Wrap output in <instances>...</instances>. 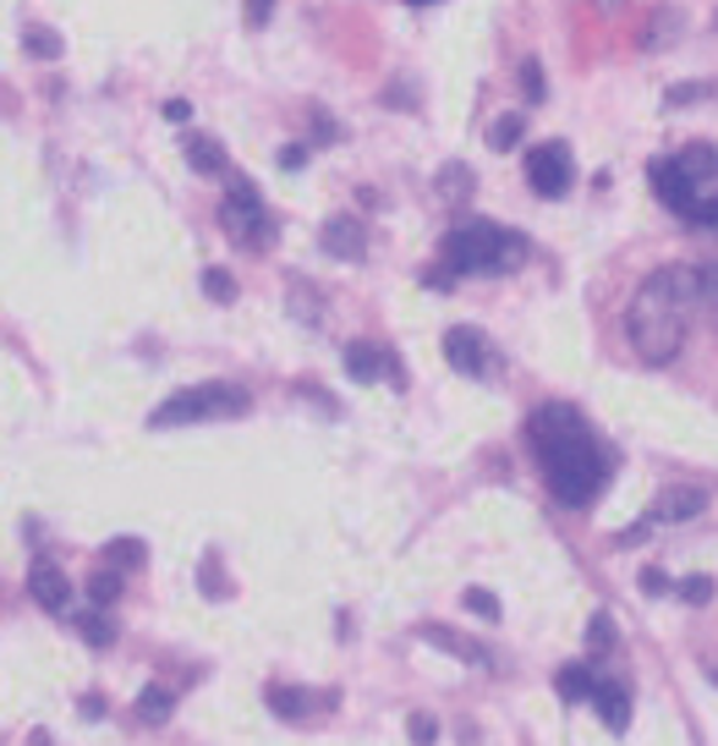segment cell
<instances>
[{"instance_id": "20", "label": "cell", "mask_w": 718, "mask_h": 746, "mask_svg": "<svg viewBox=\"0 0 718 746\" xmlns=\"http://www.w3.org/2000/svg\"><path fill=\"white\" fill-rule=\"evenodd\" d=\"M22 50L33 55V61H61V33L55 28H44V22H22Z\"/></svg>"}, {"instance_id": "33", "label": "cell", "mask_w": 718, "mask_h": 746, "mask_svg": "<svg viewBox=\"0 0 718 746\" xmlns=\"http://www.w3.org/2000/svg\"><path fill=\"white\" fill-rule=\"evenodd\" d=\"M203 593L225 598V582H220V555H203Z\"/></svg>"}, {"instance_id": "19", "label": "cell", "mask_w": 718, "mask_h": 746, "mask_svg": "<svg viewBox=\"0 0 718 746\" xmlns=\"http://www.w3.org/2000/svg\"><path fill=\"white\" fill-rule=\"evenodd\" d=\"M521 138H527V116H521V111H505V116H494V127H488V149H494V154H510V149H521Z\"/></svg>"}, {"instance_id": "8", "label": "cell", "mask_w": 718, "mask_h": 746, "mask_svg": "<svg viewBox=\"0 0 718 746\" xmlns=\"http://www.w3.org/2000/svg\"><path fill=\"white\" fill-rule=\"evenodd\" d=\"M576 181V159L571 149L560 144V138H549V144H538V149H527V187L538 192V198H566Z\"/></svg>"}, {"instance_id": "12", "label": "cell", "mask_w": 718, "mask_h": 746, "mask_svg": "<svg viewBox=\"0 0 718 746\" xmlns=\"http://www.w3.org/2000/svg\"><path fill=\"white\" fill-rule=\"evenodd\" d=\"M28 593H33L39 609H50V614H66V609H72V582H66V571L50 566V560H33V566H28Z\"/></svg>"}, {"instance_id": "43", "label": "cell", "mask_w": 718, "mask_h": 746, "mask_svg": "<svg viewBox=\"0 0 718 746\" xmlns=\"http://www.w3.org/2000/svg\"><path fill=\"white\" fill-rule=\"evenodd\" d=\"M714 22H718V17H714Z\"/></svg>"}, {"instance_id": "6", "label": "cell", "mask_w": 718, "mask_h": 746, "mask_svg": "<svg viewBox=\"0 0 718 746\" xmlns=\"http://www.w3.org/2000/svg\"><path fill=\"white\" fill-rule=\"evenodd\" d=\"M220 225L247 248V253H264V248H275V209L264 203V192L247 181V176H231L225 181V203H220Z\"/></svg>"}, {"instance_id": "4", "label": "cell", "mask_w": 718, "mask_h": 746, "mask_svg": "<svg viewBox=\"0 0 718 746\" xmlns=\"http://www.w3.org/2000/svg\"><path fill=\"white\" fill-rule=\"evenodd\" d=\"M439 259L450 275H516L527 259H532V242L510 225H494V220H477V225H461L439 242Z\"/></svg>"}, {"instance_id": "27", "label": "cell", "mask_w": 718, "mask_h": 746, "mask_svg": "<svg viewBox=\"0 0 718 746\" xmlns=\"http://www.w3.org/2000/svg\"><path fill=\"white\" fill-rule=\"evenodd\" d=\"M88 598H94V603H116V598H122V571H116V566L94 571V577H88Z\"/></svg>"}, {"instance_id": "5", "label": "cell", "mask_w": 718, "mask_h": 746, "mask_svg": "<svg viewBox=\"0 0 718 746\" xmlns=\"http://www.w3.org/2000/svg\"><path fill=\"white\" fill-rule=\"evenodd\" d=\"M253 396L231 379H209L192 390H176L170 401H159L148 412V429H187V423H225V418H247Z\"/></svg>"}, {"instance_id": "18", "label": "cell", "mask_w": 718, "mask_h": 746, "mask_svg": "<svg viewBox=\"0 0 718 746\" xmlns=\"http://www.w3.org/2000/svg\"><path fill=\"white\" fill-rule=\"evenodd\" d=\"M555 692H560L566 703H592V692H598V670H587V664H566V670L555 675Z\"/></svg>"}, {"instance_id": "9", "label": "cell", "mask_w": 718, "mask_h": 746, "mask_svg": "<svg viewBox=\"0 0 718 746\" xmlns=\"http://www.w3.org/2000/svg\"><path fill=\"white\" fill-rule=\"evenodd\" d=\"M346 374H351L357 385H379V379H390L395 390H406L401 357H395L390 346H379V340H351V346H346Z\"/></svg>"}, {"instance_id": "3", "label": "cell", "mask_w": 718, "mask_h": 746, "mask_svg": "<svg viewBox=\"0 0 718 746\" xmlns=\"http://www.w3.org/2000/svg\"><path fill=\"white\" fill-rule=\"evenodd\" d=\"M647 176L669 214H680L686 225L718 231V144H686L669 159H653Z\"/></svg>"}, {"instance_id": "32", "label": "cell", "mask_w": 718, "mask_h": 746, "mask_svg": "<svg viewBox=\"0 0 718 746\" xmlns=\"http://www.w3.org/2000/svg\"><path fill=\"white\" fill-rule=\"evenodd\" d=\"M461 603H466L477 620H499V598L483 593V588H466V598H461Z\"/></svg>"}, {"instance_id": "29", "label": "cell", "mask_w": 718, "mask_h": 746, "mask_svg": "<svg viewBox=\"0 0 718 746\" xmlns=\"http://www.w3.org/2000/svg\"><path fill=\"white\" fill-rule=\"evenodd\" d=\"M291 313H296L302 324H318L324 302H313V292H307V281H291Z\"/></svg>"}, {"instance_id": "35", "label": "cell", "mask_w": 718, "mask_h": 746, "mask_svg": "<svg viewBox=\"0 0 718 746\" xmlns=\"http://www.w3.org/2000/svg\"><path fill=\"white\" fill-rule=\"evenodd\" d=\"M313 133H318V144H335V138H340L335 116H324V111H313Z\"/></svg>"}, {"instance_id": "15", "label": "cell", "mask_w": 718, "mask_h": 746, "mask_svg": "<svg viewBox=\"0 0 718 746\" xmlns=\"http://www.w3.org/2000/svg\"><path fill=\"white\" fill-rule=\"evenodd\" d=\"M703 511H708V494H703V488H664L647 516H653V527H658V522L675 527V522H691V516H703Z\"/></svg>"}, {"instance_id": "16", "label": "cell", "mask_w": 718, "mask_h": 746, "mask_svg": "<svg viewBox=\"0 0 718 746\" xmlns=\"http://www.w3.org/2000/svg\"><path fill=\"white\" fill-rule=\"evenodd\" d=\"M433 192H439L444 203H466V198L477 192V170H472L466 159H444V165L433 170Z\"/></svg>"}, {"instance_id": "41", "label": "cell", "mask_w": 718, "mask_h": 746, "mask_svg": "<svg viewBox=\"0 0 718 746\" xmlns=\"http://www.w3.org/2000/svg\"><path fill=\"white\" fill-rule=\"evenodd\" d=\"M708 675H714V686H718V659H714V664H708Z\"/></svg>"}, {"instance_id": "39", "label": "cell", "mask_w": 718, "mask_h": 746, "mask_svg": "<svg viewBox=\"0 0 718 746\" xmlns=\"http://www.w3.org/2000/svg\"><path fill=\"white\" fill-rule=\"evenodd\" d=\"M281 165H286V170H302V165H307V144H291V149L281 154Z\"/></svg>"}, {"instance_id": "21", "label": "cell", "mask_w": 718, "mask_h": 746, "mask_svg": "<svg viewBox=\"0 0 718 746\" xmlns=\"http://www.w3.org/2000/svg\"><path fill=\"white\" fill-rule=\"evenodd\" d=\"M176 714V692H165V686H144L138 692V719L144 725H165Z\"/></svg>"}, {"instance_id": "40", "label": "cell", "mask_w": 718, "mask_h": 746, "mask_svg": "<svg viewBox=\"0 0 718 746\" xmlns=\"http://www.w3.org/2000/svg\"><path fill=\"white\" fill-rule=\"evenodd\" d=\"M105 708H110L105 697H83V714H88V719H105Z\"/></svg>"}, {"instance_id": "42", "label": "cell", "mask_w": 718, "mask_h": 746, "mask_svg": "<svg viewBox=\"0 0 718 746\" xmlns=\"http://www.w3.org/2000/svg\"><path fill=\"white\" fill-rule=\"evenodd\" d=\"M714 242H718V231H714Z\"/></svg>"}, {"instance_id": "10", "label": "cell", "mask_w": 718, "mask_h": 746, "mask_svg": "<svg viewBox=\"0 0 718 746\" xmlns=\"http://www.w3.org/2000/svg\"><path fill=\"white\" fill-rule=\"evenodd\" d=\"M318 248L340 264H362L368 259V225L357 214H329L324 231H318Z\"/></svg>"}, {"instance_id": "30", "label": "cell", "mask_w": 718, "mask_h": 746, "mask_svg": "<svg viewBox=\"0 0 718 746\" xmlns=\"http://www.w3.org/2000/svg\"><path fill=\"white\" fill-rule=\"evenodd\" d=\"M521 94H527L532 105H543V99H549V77H543V66H538V61H521Z\"/></svg>"}, {"instance_id": "2", "label": "cell", "mask_w": 718, "mask_h": 746, "mask_svg": "<svg viewBox=\"0 0 718 746\" xmlns=\"http://www.w3.org/2000/svg\"><path fill=\"white\" fill-rule=\"evenodd\" d=\"M697 307H708V281H703V264H669V270H653L636 297L625 307V335H631V351L647 363V368H669L686 340H691V318Z\"/></svg>"}, {"instance_id": "31", "label": "cell", "mask_w": 718, "mask_h": 746, "mask_svg": "<svg viewBox=\"0 0 718 746\" xmlns=\"http://www.w3.org/2000/svg\"><path fill=\"white\" fill-rule=\"evenodd\" d=\"M675 593L686 598V603H697V609H703V603H714V577H686V582H680V588H675Z\"/></svg>"}, {"instance_id": "38", "label": "cell", "mask_w": 718, "mask_h": 746, "mask_svg": "<svg viewBox=\"0 0 718 746\" xmlns=\"http://www.w3.org/2000/svg\"><path fill=\"white\" fill-rule=\"evenodd\" d=\"M165 122H192V105L187 99H165Z\"/></svg>"}, {"instance_id": "13", "label": "cell", "mask_w": 718, "mask_h": 746, "mask_svg": "<svg viewBox=\"0 0 718 746\" xmlns=\"http://www.w3.org/2000/svg\"><path fill=\"white\" fill-rule=\"evenodd\" d=\"M264 703H270L275 719H286V725H313V714H318L329 697H313V692H302V686L270 681V686H264Z\"/></svg>"}, {"instance_id": "14", "label": "cell", "mask_w": 718, "mask_h": 746, "mask_svg": "<svg viewBox=\"0 0 718 746\" xmlns=\"http://www.w3.org/2000/svg\"><path fill=\"white\" fill-rule=\"evenodd\" d=\"M680 39H686V11L680 6H653L647 22H642V50L653 55V50H669Z\"/></svg>"}, {"instance_id": "23", "label": "cell", "mask_w": 718, "mask_h": 746, "mask_svg": "<svg viewBox=\"0 0 718 746\" xmlns=\"http://www.w3.org/2000/svg\"><path fill=\"white\" fill-rule=\"evenodd\" d=\"M105 566H116V571H144L148 549L138 538H110V544H105Z\"/></svg>"}, {"instance_id": "7", "label": "cell", "mask_w": 718, "mask_h": 746, "mask_svg": "<svg viewBox=\"0 0 718 746\" xmlns=\"http://www.w3.org/2000/svg\"><path fill=\"white\" fill-rule=\"evenodd\" d=\"M439 351H444V363L455 368V374H466V379H499L505 374V357H499V346L477 329V324H455V329H444V340H439Z\"/></svg>"}, {"instance_id": "28", "label": "cell", "mask_w": 718, "mask_h": 746, "mask_svg": "<svg viewBox=\"0 0 718 746\" xmlns=\"http://www.w3.org/2000/svg\"><path fill=\"white\" fill-rule=\"evenodd\" d=\"M587 642H592L598 653H609V648H614V614H609V609H592V620H587Z\"/></svg>"}, {"instance_id": "11", "label": "cell", "mask_w": 718, "mask_h": 746, "mask_svg": "<svg viewBox=\"0 0 718 746\" xmlns=\"http://www.w3.org/2000/svg\"><path fill=\"white\" fill-rule=\"evenodd\" d=\"M592 708H598V719H603L609 736H625V731H631V686H625L620 675H598Z\"/></svg>"}, {"instance_id": "26", "label": "cell", "mask_w": 718, "mask_h": 746, "mask_svg": "<svg viewBox=\"0 0 718 746\" xmlns=\"http://www.w3.org/2000/svg\"><path fill=\"white\" fill-rule=\"evenodd\" d=\"M203 297L220 302V307H231V302H236V281H231V270H203Z\"/></svg>"}, {"instance_id": "25", "label": "cell", "mask_w": 718, "mask_h": 746, "mask_svg": "<svg viewBox=\"0 0 718 746\" xmlns=\"http://www.w3.org/2000/svg\"><path fill=\"white\" fill-rule=\"evenodd\" d=\"M77 631H83L88 648H110V642H116V620H110V614H83Z\"/></svg>"}, {"instance_id": "22", "label": "cell", "mask_w": 718, "mask_h": 746, "mask_svg": "<svg viewBox=\"0 0 718 746\" xmlns=\"http://www.w3.org/2000/svg\"><path fill=\"white\" fill-rule=\"evenodd\" d=\"M708 99H718V83H669L664 88L669 111H691V105H708Z\"/></svg>"}, {"instance_id": "1", "label": "cell", "mask_w": 718, "mask_h": 746, "mask_svg": "<svg viewBox=\"0 0 718 746\" xmlns=\"http://www.w3.org/2000/svg\"><path fill=\"white\" fill-rule=\"evenodd\" d=\"M527 445L538 455V472H543V488L566 505V511H587L609 472H614V455L603 445V434L566 401H543L532 407L527 418Z\"/></svg>"}, {"instance_id": "37", "label": "cell", "mask_w": 718, "mask_h": 746, "mask_svg": "<svg viewBox=\"0 0 718 746\" xmlns=\"http://www.w3.org/2000/svg\"><path fill=\"white\" fill-rule=\"evenodd\" d=\"M270 11H275V0H247V28H264Z\"/></svg>"}, {"instance_id": "36", "label": "cell", "mask_w": 718, "mask_h": 746, "mask_svg": "<svg viewBox=\"0 0 718 746\" xmlns=\"http://www.w3.org/2000/svg\"><path fill=\"white\" fill-rule=\"evenodd\" d=\"M406 731H412V742H433V736H439L433 714H412V725H406Z\"/></svg>"}, {"instance_id": "34", "label": "cell", "mask_w": 718, "mask_h": 746, "mask_svg": "<svg viewBox=\"0 0 718 746\" xmlns=\"http://www.w3.org/2000/svg\"><path fill=\"white\" fill-rule=\"evenodd\" d=\"M642 593H647V598H664V593H675V582H669L658 566H647V571H642Z\"/></svg>"}, {"instance_id": "24", "label": "cell", "mask_w": 718, "mask_h": 746, "mask_svg": "<svg viewBox=\"0 0 718 746\" xmlns=\"http://www.w3.org/2000/svg\"><path fill=\"white\" fill-rule=\"evenodd\" d=\"M423 637H429V642H439V648H450L455 659H466V664L488 670V653H483V648H472V642H461V637H450V631H439V626H423Z\"/></svg>"}, {"instance_id": "17", "label": "cell", "mask_w": 718, "mask_h": 746, "mask_svg": "<svg viewBox=\"0 0 718 746\" xmlns=\"http://www.w3.org/2000/svg\"><path fill=\"white\" fill-rule=\"evenodd\" d=\"M181 154H187V165H192L198 176H225V154H220V144H214L209 133H187Z\"/></svg>"}]
</instances>
